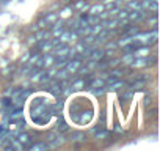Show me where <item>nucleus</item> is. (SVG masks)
I'll list each match as a JSON object with an SVG mask.
<instances>
[{
  "label": "nucleus",
  "instance_id": "1",
  "mask_svg": "<svg viewBox=\"0 0 160 151\" xmlns=\"http://www.w3.org/2000/svg\"><path fill=\"white\" fill-rule=\"evenodd\" d=\"M47 142L50 143L49 146H58V145H61V143L64 142V138L61 137V134L58 135V134H55V132H49V134H47Z\"/></svg>",
  "mask_w": 160,
  "mask_h": 151
},
{
  "label": "nucleus",
  "instance_id": "2",
  "mask_svg": "<svg viewBox=\"0 0 160 151\" xmlns=\"http://www.w3.org/2000/svg\"><path fill=\"white\" fill-rule=\"evenodd\" d=\"M82 66V60L80 58H75V60H72V61H69L68 65H66V71L69 72V74H72V72H77V69Z\"/></svg>",
  "mask_w": 160,
  "mask_h": 151
},
{
  "label": "nucleus",
  "instance_id": "3",
  "mask_svg": "<svg viewBox=\"0 0 160 151\" xmlns=\"http://www.w3.org/2000/svg\"><path fill=\"white\" fill-rule=\"evenodd\" d=\"M88 55L91 57V60H102L104 55H105V52H104V49H93L91 47V50H90Z\"/></svg>",
  "mask_w": 160,
  "mask_h": 151
},
{
  "label": "nucleus",
  "instance_id": "4",
  "mask_svg": "<svg viewBox=\"0 0 160 151\" xmlns=\"http://www.w3.org/2000/svg\"><path fill=\"white\" fill-rule=\"evenodd\" d=\"M28 148L32 151H46L49 148V143H44V142H36V143H30Z\"/></svg>",
  "mask_w": 160,
  "mask_h": 151
},
{
  "label": "nucleus",
  "instance_id": "5",
  "mask_svg": "<svg viewBox=\"0 0 160 151\" xmlns=\"http://www.w3.org/2000/svg\"><path fill=\"white\" fill-rule=\"evenodd\" d=\"M11 123H22V109H16L13 113H10Z\"/></svg>",
  "mask_w": 160,
  "mask_h": 151
},
{
  "label": "nucleus",
  "instance_id": "6",
  "mask_svg": "<svg viewBox=\"0 0 160 151\" xmlns=\"http://www.w3.org/2000/svg\"><path fill=\"white\" fill-rule=\"evenodd\" d=\"M18 142H21L22 145H24V148L25 146H28L30 143H32V140H30V135L28 134H25V132H21L19 135H18V138H16Z\"/></svg>",
  "mask_w": 160,
  "mask_h": 151
},
{
  "label": "nucleus",
  "instance_id": "7",
  "mask_svg": "<svg viewBox=\"0 0 160 151\" xmlns=\"http://www.w3.org/2000/svg\"><path fill=\"white\" fill-rule=\"evenodd\" d=\"M87 85H88V82H87L85 79H77L75 82H72L71 88H72V90H82V88H85Z\"/></svg>",
  "mask_w": 160,
  "mask_h": 151
},
{
  "label": "nucleus",
  "instance_id": "8",
  "mask_svg": "<svg viewBox=\"0 0 160 151\" xmlns=\"http://www.w3.org/2000/svg\"><path fill=\"white\" fill-rule=\"evenodd\" d=\"M141 87H144V79H141V77H138L137 81H133V82H130L129 84V90H138V88H141Z\"/></svg>",
  "mask_w": 160,
  "mask_h": 151
},
{
  "label": "nucleus",
  "instance_id": "9",
  "mask_svg": "<svg viewBox=\"0 0 160 151\" xmlns=\"http://www.w3.org/2000/svg\"><path fill=\"white\" fill-rule=\"evenodd\" d=\"M132 52H133V57H144V55L149 54V46H141V47H138L137 50H132Z\"/></svg>",
  "mask_w": 160,
  "mask_h": 151
},
{
  "label": "nucleus",
  "instance_id": "10",
  "mask_svg": "<svg viewBox=\"0 0 160 151\" xmlns=\"http://www.w3.org/2000/svg\"><path fill=\"white\" fill-rule=\"evenodd\" d=\"M144 14L146 13H143V11H133V13H129L127 16H129L130 21H141L144 18Z\"/></svg>",
  "mask_w": 160,
  "mask_h": 151
},
{
  "label": "nucleus",
  "instance_id": "11",
  "mask_svg": "<svg viewBox=\"0 0 160 151\" xmlns=\"http://www.w3.org/2000/svg\"><path fill=\"white\" fill-rule=\"evenodd\" d=\"M85 138H87V135L83 132H72V135H71V140L72 142H82Z\"/></svg>",
  "mask_w": 160,
  "mask_h": 151
},
{
  "label": "nucleus",
  "instance_id": "12",
  "mask_svg": "<svg viewBox=\"0 0 160 151\" xmlns=\"http://www.w3.org/2000/svg\"><path fill=\"white\" fill-rule=\"evenodd\" d=\"M57 19H58V14H57V13H50V14H47V16H46V19H44V21H46V24H47V25H49V24L52 25L53 22H57Z\"/></svg>",
  "mask_w": 160,
  "mask_h": 151
},
{
  "label": "nucleus",
  "instance_id": "13",
  "mask_svg": "<svg viewBox=\"0 0 160 151\" xmlns=\"http://www.w3.org/2000/svg\"><path fill=\"white\" fill-rule=\"evenodd\" d=\"M91 118H93V113H91V110H88V112H82V118H80L78 121L80 123H88Z\"/></svg>",
  "mask_w": 160,
  "mask_h": 151
},
{
  "label": "nucleus",
  "instance_id": "14",
  "mask_svg": "<svg viewBox=\"0 0 160 151\" xmlns=\"http://www.w3.org/2000/svg\"><path fill=\"white\" fill-rule=\"evenodd\" d=\"M88 85H90L91 88H98V87H104V85H105V82H104V81H101V79H93L91 82H88Z\"/></svg>",
  "mask_w": 160,
  "mask_h": 151
},
{
  "label": "nucleus",
  "instance_id": "15",
  "mask_svg": "<svg viewBox=\"0 0 160 151\" xmlns=\"http://www.w3.org/2000/svg\"><path fill=\"white\" fill-rule=\"evenodd\" d=\"M68 129H69V126H68L63 120H58V123H57V131H58V132H66Z\"/></svg>",
  "mask_w": 160,
  "mask_h": 151
},
{
  "label": "nucleus",
  "instance_id": "16",
  "mask_svg": "<svg viewBox=\"0 0 160 151\" xmlns=\"http://www.w3.org/2000/svg\"><path fill=\"white\" fill-rule=\"evenodd\" d=\"M68 50H69V49H68L64 44H60V46H57V47H55V50H53V52H55V54H58V55H64V54H68Z\"/></svg>",
  "mask_w": 160,
  "mask_h": 151
},
{
  "label": "nucleus",
  "instance_id": "17",
  "mask_svg": "<svg viewBox=\"0 0 160 151\" xmlns=\"http://www.w3.org/2000/svg\"><path fill=\"white\" fill-rule=\"evenodd\" d=\"M68 76H69V72H68L66 69H61V71L57 72V79H58V81H66Z\"/></svg>",
  "mask_w": 160,
  "mask_h": 151
},
{
  "label": "nucleus",
  "instance_id": "18",
  "mask_svg": "<svg viewBox=\"0 0 160 151\" xmlns=\"http://www.w3.org/2000/svg\"><path fill=\"white\" fill-rule=\"evenodd\" d=\"M52 47H53L52 41H42V43L39 44V49H41V50H50Z\"/></svg>",
  "mask_w": 160,
  "mask_h": 151
},
{
  "label": "nucleus",
  "instance_id": "19",
  "mask_svg": "<svg viewBox=\"0 0 160 151\" xmlns=\"http://www.w3.org/2000/svg\"><path fill=\"white\" fill-rule=\"evenodd\" d=\"M121 87H124V82H122V81H118V82L115 81L113 84H110V85H108V88H110V90H118V88H121Z\"/></svg>",
  "mask_w": 160,
  "mask_h": 151
},
{
  "label": "nucleus",
  "instance_id": "20",
  "mask_svg": "<svg viewBox=\"0 0 160 151\" xmlns=\"http://www.w3.org/2000/svg\"><path fill=\"white\" fill-rule=\"evenodd\" d=\"M129 8H132V10H140V8H141V3H140V2H130V0H129Z\"/></svg>",
  "mask_w": 160,
  "mask_h": 151
},
{
  "label": "nucleus",
  "instance_id": "21",
  "mask_svg": "<svg viewBox=\"0 0 160 151\" xmlns=\"http://www.w3.org/2000/svg\"><path fill=\"white\" fill-rule=\"evenodd\" d=\"M116 24H118V21H105L104 22V27L105 29H110V27L113 29V27H116Z\"/></svg>",
  "mask_w": 160,
  "mask_h": 151
},
{
  "label": "nucleus",
  "instance_id": "22",
  "mask_svg": "<svg viewBox=\"0 0 160 151\" xmlns=\"http://www.w3.org/2000/svg\"><path fill=\"white\" fill-rule=\"evenodd\" d=\"M146 22H149V24H152V25L155 27V24H157V16H155V13H154L151 18H148V19H146Z\"/></svg>",
  "mask_w": 160,
  "mask_h": 151
},
{
  "label": "nucleus",
  "instance_id": "23",
  "mask_svg": "<svg viewBox=\"0 0 160 151\" xmlns=\"http://www.w3.org/2000/svg\"><path fill=\"white\" fill-rule=\"evenodd\" d=\"M138 32H140V30H138L137 27H129V29L126 30V33H127V35H137Z\"/></svg>",
  "mask_w": 160,
  "mask_h": 151
},
{
  "label": "nucleus",
  "instance_id": "24",
  "mask_svg": "<svg viewBox=\"0 0 160 151\" xmlns=\"http://www.w3.org/2000/svg\"><path fill=\"white\" fill-rule=\"evenodd\" d=\"M93 41H94V36H93V35H88V36H87V38H85L83 41H82V43H83V44L87 46V44H91Z\"/></svg>",
  "mask_w": 160,
  "mask_h": 151
},
{
  "label": "nucleus",
  "instance_id": "25",
  "mask_svg": "<svg viewBox=\"0 0 160 151\" xmlns=\"http://www.w3.org/2000/svg\"><path fill=\"white\" fill-rule=\"evenodd\" d=\"M94 134H96V138H102V137H107V135H108L105 131H99V129H98Z\"/></svg>",
  "mask_w": 160,
  "mask_h": 151
},
{
  "label": "nucleus",
  "instance_id": "26",
  "mask_svg": "<svg viewBox=\"0 0 160 151\" xmlns=\"http://www.w3.org/2000/svg\"><path fill=\"white\" fill-rule=\"evenodd\" d=\"M124 74V69H115V71H112V76H115V77L118 79L119 76H122Z\"/></svg>",
  "mask_w": 160,
  "mask_h": 151
},
{
  "label": "nucleus",
  "instance_id": "27",
  "mask_svg": "<svg viewBox=\"0 0 160 151\" xmlns=\"http://www.w3.org/2000/svg\"><path fill=\"white\" fill-rule=\"evenodd\" d=\"M69 36H71L69 33H64V35H61V38H60V41H61V43H66V41L69 39Z\"/></svg>",
  "mask_w": 160,
  "mask_h": 151
},
{
  "label": "nucleus",
  "instance_id": "28",
  "mask_svg": "<svg viewBox=\"0 0 160 151\" xmlns=\"http://www.w3.org/2000/svg\"><path fill=\"white\" fill-rule=\"evenodd\" d=\"M124 98H126V99H130V98H132V90H130V91H127V93L124 95Z\"/></svg>",
  "mask_w": 160,
  "mask_h": 151
},
{
  "label": "nucleus",
  "instance_id": "29",
  "mask_svg": "<svg viewBox=\"0 0 160 151\" xmlns=\"http://www.w3.org/2000/svg\"><path fill=\"white\" fill-rule=\"evenodd\" d=\"M144 106H151V99H149V98L144 99Z\"/></svg>",
  "mask_w": 160,
  "mask_h": 151
},
{
  "label": "nucleus",
  "instance_id": "30",
  "mask_svg": "<svg viewBox=\"0 0 160 151\" xmlns=\"http://www.w3.org/2000/svg\"><path fill=\"white\" fill-rule=\"evenodd\" d=\"M105 2H115V0H105Z\"/></svg>",
  "mask_w": 160,
  "mask_h": 151
}]
</instances>
